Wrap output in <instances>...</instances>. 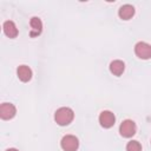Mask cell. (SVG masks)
I'll return each mask as SVG.
<instances>
[{
  "instance_id": "cell-1",
  "label": "cell",
  "mask_w": 151,
  "mask_h": 151,
  "mask_svg": "<svg viewBox=\"0 0 151 151\" xmlns=\"http://www.w3.org/2000/svg\"><path fill=\"white\" fill-rule=\"evenodd\" d=\"M73 118H74V112L70 107H60L54 113V120L60 126L68 125L70 123H72Z\"/></svg>"
},
{
  "instance_id": "cell-2",
  "label": "cell",
  "mask_w": 151,
  "mask_h": 151,
  "mask_svg": "<svg viewBox=\"0 0 151 151\" xmlns=\"http://www.w3.org/2000/svg\"><path fill=\"white\" fill-rule=\"evenodd\" d=\"M60 146L64 151H77L79 147V140L73 134H66L61 138Z\"/></svg>"
},
{
  "instance_id": "cell-3",
  "label": "cell",
  "mask_w": 151,
  "mask_h": 151,
  "mask_svg": "<svg viewBox=\"0 0 151 151\" xmlns=\"http://www.w3.org/2000/svg\"><path fill=\"white\" fill-rule=\"evenodd\" d=\"M137 131V126H136V123L131 119H125L120 126H119V132L123 137L125 138H130L132 137Z\"/></svg>"
},
{
  "instance_id": "cell-4",
  "label": "cell",
  "mask_w": 151,
  "mask_h": 151,
  "mask_svg": "<svg viewBox=\"0 0 151 151\" xmlns=\"http://www.w3.org/2000/svg\"><path fill=\"white\" fill-rule=\"evenodd\" d=\"M134 53L140 59L151 58V45L145 41H139L134 45Z\"/></svg>"
},
{
  "instance_id": "cell-5",
  "label": "cell",
  "mask_w": 151,
  "mask_h": 151,
  "mask_svg": "<svg viewBox=\"0 0 151 151\" xmlns=\"http://www.w3.org/2000/svg\"><path fill=\"white\" fill-rule=\"evenodd\" d=\"M114 122H116V117L114 114L111 112V111H101L100 114H99V123L100 125L104 127V129H110L114 125Z\"/></svg>"
},
{
  "instance_id": "cell-6",
  "label": "cell",
  "mask_w": 151,
  "mask_h": 151,
  "mask_svg": "<svg viewBox=\"0 0 151 151\" xmlns=\"http://www.w3.org/2000/svg\"><path fill=\"white\" fill-rule=\"evenodd\" d=\"M17 113V109L11 103H2L0 106V117L5 120L12 119Z\"/></svg>"
},
{
  "instance_id": "cell-7",
  "label": "cell",
  "mask_w": 151,
  "mask_h": 151,
  "mask_svg": "<svg viewBox=\"0 0 151 151\" xmlns=\"http://www.w3.org/2000/svg\"><path fill=\"white\" fill-rule=\"evenodd\" d=\"M134 14V7L130 4H125L123 6L119 7V11H118V15L120 17V19L123 20H129L133 17Z\"/></svg>"
},
{
  "instance_id": "cell-8",
  "label": "cell",
  "mask_w": 151,
  "mask_h": 151,
  "mask_svg": "<svg viewBox=\"0 0 151 151\" xmlns=\"http://www.w3.org/2000/svg\"><path fill=\"white\" fill-rule=\"evenodd\" d=\"M17 76L18 78L26 83V81H29L31 78H32V70L27 66V65H20L18 68H17Z\"/></svg>"
},
{
  "instance_id": "cell-9",
  "label": "cell",
  "mask_w": 151,
  "mask_h": 151,
  "mask_svg": "<svg viewBox=\"0 0 151 151\" xmlns=\"http://www.w3.org/2000/svg\"><path fill=\"white\" fill-rule=\"evenodd\" d=\"M29 25H31V32H29L31 37H37V35H39L41 33V31H42V22H41L40 18H38V17L31 18Z\"/></svg>"
},
{
  "instance_id": "cell-10",
  "label": "cell",
  "mask_w": 151,
  "mask_h": 151,
  "mask_svg": "<svg viewBox=\"0 0 151 151\" xmlns=\"http://www.w3.org/2000/svg\"><path fill=\"white\" fill-rule=\"evenodd\" d=\"M2 28H4V32H5V34L8 37V38H15L17 35H18V28H17V26H15V24L12 21V20H7V21H5L4 22V25H2Z\"/></svg>"
},
{
  "instance_id": "cell-11",
  "label": "cell",
  "mask_w": 151,
  "mask_h": 151,
  "mask_svg": "<svg viewBox=\"0 0 151 151\" xmlns=\"http://www.w3.org/2000/svg\"><path fill=\"white\" fill-rule=\"evenodd\" d=\"M124 70H125L124 61H122V60H113V61L110 63V71H111L112 74L119 77V76L123 74Z\"/></svg>"
},
{
  "instance_id": "cell-12",
  "label": "cell",
  "mask_w": 151,
  "mask_h": 151,
  "mask_svg": "<svg viewBox=\"0 0 151 151\" xmlns=\"http://www.w3.org/2000/svg\"><path fill=\"white\" fill-rule=\"evenodd\" d=\"M126 151H142V145L138 140H130L126 144Z\"/></svg>"
},
{
  "instance_id": "cell-13",
  "label": "cell",
  "mask_w": 151,
  "mask_h": 151,
  "mask_svg": "<svg viewBox=\"0 0 151 151\" xmlns=\"http://www.w3.org/2000/svg\"><path fill=\"white\" fill-rule=\"evenodd\" d=\"M6 151H19L18 149H14V147H9V149H7Z\"/></svg>"
}]
</instances>
